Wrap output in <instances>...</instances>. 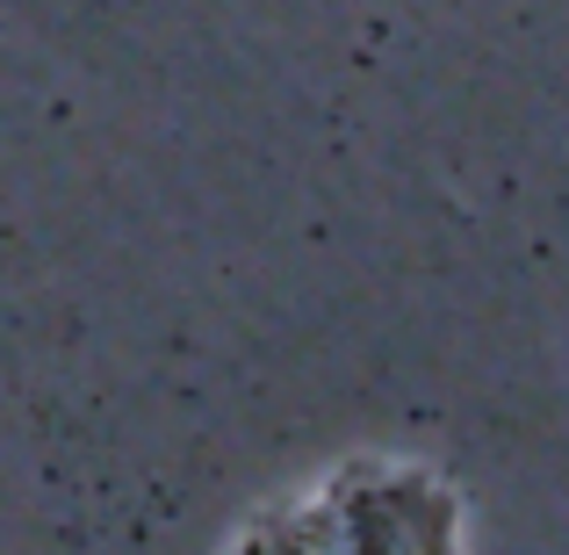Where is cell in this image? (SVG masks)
I'll return each mask as SVG.
<instances>
[{
	"label": "cell",
	"instance_id": "1",
	"mask_svg": "<svg viewBox=\"0 0 569 555\" xmlns=\"http://www.w3.org/2000/svg\"><path fill=\"white\" fill-rule=\"evenodd\" d=\"M339 527L325 555H447V505L432 484L397 476V484H361L339 490Z\"/></svg>",
	"mask_w": 569,
	"mask_h": 555
}]
</instances>
